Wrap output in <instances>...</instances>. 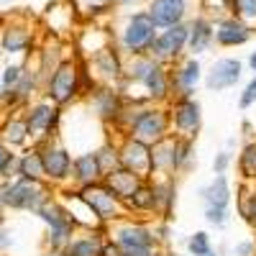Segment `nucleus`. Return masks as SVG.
I'll list each match as a JSON object with an SVG mask.
<instances>
[{"mask_svg":"<svg viewBox=\"0 0 256 256\" xmlns=\"http://www.w3.org/2000/svg\"><path fill=\"white\" fill-rule=\"evenodd\" d=\"M123 44L131 52H144L154 44V20L148 13H136L128 20V28L123 34Z\"/></svg>","mask_w":256,"mask_h":256,"instance_id":"nucleus-1","label":"nucleus"},{"mask_svg":"<svg viewBox=\"0 0 256 256\" xmlns=\"http://www.w3.org/2000/svg\"><path fill=\"white\" fill-rule=\"evenodd\" d=\"M208 220H212V223H223V220H226V208L210 205V208H208Z\"/></svg>","mask_w":256,"mask_h":256,"instance_id":"nucleus-31","label":"nucleus"},{"mask_svg":"<svg viewBox=\"0 0 256 256\" xmlns=\"http://www.w3.org/2000/svg\"><path fill=\"white\" fill-rule=\"evenodd\" d=\"M123 164L131 169V172H146V169H152V154H148V148L144 141H134L123 148Z\"/></svg>","mask_w":256,"mask_h":256,"instance_id":"nucleus-10","label":"nucleus"},{"mask_svg":"<svg viewBox=\"0 0 256 256\" xmlns=\"http://www.w3.org/2000/svg\"><path fill=\"white\" fill-rule=\"evenodd\" d=\"M205 256H212V254H210V251H208V254H205Z\"/></svg>","mask_w":256,"mask_h":256,"instance_id":"nucleus-40","label":"nucleus"},{"mask_svg":"<svg viewBox=\"0 0 256 256\" xmlns=\"http://www.w3.org/2000/svg\"><path fill=\"white\" fill-rule=\"evenodd\" d=\"M82 200L98 212V218H113L118 212V195L108 187H88L82 192Z\"/></svg>","mask_w":256,"mask_h":256,"instance_id":"nucleus-2","label":"nucleus"},{"mask_svg":"<svg viewBox=\"0 0 256 256\" xmlns=\"http://www.w3.org/2000/svg\"><path fill=\"white\" fill-rule=\"evenodd\" d=\"M190 248H192V254H195V256H205L210 251V244H208L205 233H195V238L190 241Z\"/></svg>","mask_w":256,"mask_h":256,"instance_id":"nucleus-28","label":"nucleus"},{"mask_svg":"<svg viewBox=\"0 0 256 256\" xmlns=\"http://www.w3.org/2000/svg\"><path fill=\"white\" fill-rule=\"evenodd\" d=\"M3 200L13 208H36L41 200H44V190L31 184V182H20V184H16L6 192Z\"/></svg>","mask_w":256,"mask_h":256,"instance_id":"nucleus-8","label":"nucleus"},{"mask_svg":"<svg viewBox=\"0 0 256 256\" xmlns=\"http://www.w3.org/2000/svg\"><path fill=\"white\" fill-rule=\"evenodd\" d=\"M187 38H190V44H192V52H202L210 44V38H212L210 24H208V20H202V18H198L195 24H192V34Z\"/></svg>","mask_w":256,"mask_h":256,"instance_id":"nucleus-17","label":"nucleus"},{"mask_svg":"<svg viewBox=\"0 0 256 256\" xmlns=\"http://www.w3.org/2000/svg\"><path fill=\"white\" fill-rule=\"evenodd\" d=\"M244 216L248 220H256V195H251L246 202H244Z\"/></svg>","mask_w":256,"mask_h":256,"instance_id":"nucleus-33","label":"nucleus"},{"mask_svg":"<svg viewBox=\"0 0 256 256\" xmlns=\"http://www.w3.org/2000/svg\"><path fill=\"white\" fill-rule=\"evenodd\" d=\"M41 164H44V174L49 177H67L70 172V154L62 152V148H49V152L41 154Z\"/></svg>","mask_w":256,"mask_h":256,"instance_id":"nucleus-12","label":"nucleus"},{"mask_svg":"<svg viewBox=\"0 0 256 256\" xmlns=\"http://www.w3.org/2000/svg\"><path fill=\"white\" fill-rule=\"evenodd\" d=\"M251 67H254V72H256V54L251 56Z\"/></svg>","mask_w":256,"mask_h":256,"instance_id":"nucleus-38","label":"nucleus"},{"mask_svg":"<svg viewBox=\"0 0 256 256\" xmlns=\"http://www.w3.org/2000/svg\"><path fill=\"white\" fill-rule=\"evenodd\" d=\"M90 3H108V0H90Z\"/></svg>","mask_w":256,"mask_h":256,"instance_id":"nucleus-39","label":"nucleus"},{"mask_svg":"<svg viewBox=\"0 0 256 256\" xmlns=\"http://www.w3.org/2000/svg\"><path fill=\"white\" fill-rule=\"evenodd\" d=\"M216 36H218V41L223 46H236V44H244V41L248 38V28L241 24V20L230 18V20H223V24L218 26Z\"/></svg>","mask_w":256,"mask_h":256,"instance_id":"nucleus-13","label":"nucleus"},{"mask_svg":"<svg viewBox=\"0 0 256 256\" xmlns=\"http://www.w3.org/2000/svg\"><path fill=\"white\" fill-rule=\"evenodd\" d=\"M77 90V70L74 64H62V67L54 72L52 84H49V95L56 102H67Z\"/></svg>","mask_w":256,"mask_h":256,"instance_id":"nucleus-4","label":"nucleus"},{"mask_svg":"<svg viewBox=\"0 0 256 256\" xmlns=\"http://www.w3.org/2000/svg\"><path fill=\"white\" fill-rule=\"evenodd\" d=\"M70 256H100V244L95 238H84V241H74L67 251Z\"/></svg>","mask_w":256,"mask_h":256,"instance_id":"nucleus-21","label":"nucleus"},{"mask_svg":"<svg viewBox=\"0 0 256 256\" xmlns=\"http://www.w3.org/2000/svg\"><path fill=\"white\" fill-rule=\"evenodd\" d=\"M184 0H154L148 16H152L154 26H174L184 16Z\"/></svg>","mask_w":256,"mask_h":256,"instance_id":"nucleus-7","label":"nucleus"},{"mask_svg":"<svg viewBox=\"0 0 256 256\" xmlns=\"http://www.w3.org/2000/svg\"><path fill=\"white\" fill-rule=\"evenodd\" d=\"M123 3H128V0H123Z\"/></svg>","mask_w":256,"mask_h":256,"instance_id":"nucleus-41","label":"nucleus"},{"mask_svg":"<svg viewBox=\"0 0 256 256\" xmlns=\"http://www.w3.org/2000/svg\"><path fill=\"white\" fill-rule=\"evenodd\" d=\"M54 110H49L46 105H41V108H36L28 118V134H36V131H46V128H52V123L56 120V116H52Z\"/></svg>","mask_w":256,"mask_h":256,"instance_id":"nucleus-18","label":"nucleus"},{"mask_svg":"<svg viewBox=\"0 0 256 256\" xmlns=\"http://www.w3.org/2000/svg\"><path fill=\"white\" fill-rule=\"evenodd\" d=\"M74 169H77V180H82L84 184H92L102 174V166H100V156L98 154H88V156L77 159Z\"/></svg>","mask_w":256,"mask_h":256,"instance_id":"nucleus-16","label":"nucleus"},{"mask_svg":"<svg viewBox=\"0 0 256 256\" xmlns=\"http://www.w3.org/2000/svg\"><path fill=\"white\" fill-rule=\"evenodd\" d=\"M238 74H241V64H238L236 59H220L216 67H212L208 84H210L212 90H223V88H230V84H236Z\"/></svg>","mask_w":256,"mask_h":256,"instance_id":"nucleus-9","label":"nucleus"},{"mask_svg":"<svg viewBox=\"0 0 256 256\" xmlns=\"http://www.w3.org/2000/svg\"><path fill=\"white\" fill-rule=\"evenodd\" d=\"M41 218H44L46 223H52V230H54V244L64 241L70 236V230H72V223L70 218L64 216V212L59 208H44L41 210Z\"/></svg>","mask_w":256,"mask_h":256,"instance_id":"nucleus-14","label":"nucleus"},{"mask_svg":"<svg viewBox=\"0 0 256 256\" xmlns=\"http://www.w3.org/2000/svg\"><path fill=\"white\" fill-rule=\"evenodd\" d=\"M8 162H10V154H6V148L0 146V172H6V166H8Z\"/></svg>","mask_w":256,"mask_h":256,"instance_id":"nucleus-35","label":"nucleus"},{"mask_svg":"<svg viewBox=\"0 0 256 256\" xmlns=\"http://www.w3.org/2000/svg\"><path fill=\"white\" fill-rule=\"evenodd\" d=\"M131 202L136 208H152L156 202V195H154V190H148V187H136L134 195H131Z\"/></svg>","mask_w":256,"mask_h":256,"instance_id":"nucleus-25","label":"nucleus"},{"mask_svg":"<svg viewBox=\"0 0 256 256\" xmlns=\"http://www.w3.org/2000/svg\"><path fill=\"white\" fill-rule=\"evenodd\" d=\"M24 131H26L24 123H10V126H8V138H10L13 144H20V141H24Z\"/></svg>","mask_w":256,"mask_h":256,"instance_id":"nucleus-30","label":"nucleus"},{"mask_svg":"<svg viewBox=\"0 0 256 256\" xmlns=\"http://www.w3.org/2000/svg\"><path fill=\"white\" fill-rule=\"evenodd\" d=\"M166 131V116L159 110H144L136 123H134V134L138 141H156Z\"/></svg>","mask_w":256,"mask_h":256,"instance_id":"nucleus-3","label":"nucleus"},{"mask_svg":"<svg viewBox=\"0 0 256 256\" xmlns=\"http://www.w3.org/2000/svg\"><path fill=\"white\" fill-rule=\"evenodd\" d=\"M187 36H190V31L182 24H174V26H166V31L159 38H154L152 46L159 56H177L182 52V46L187 44Z\"/></svg>","mask_w":256,"mask_h":256,"instance_id":"nucleus-5","label":"nucleus"},{"mask_svg":"<svg viewBox=\"0 0 256 256\" xmlns=\"http://www.w3.org/2000/svg\"><path fill=\"white\" fill-rule=\"evenodd\" d=\"M26 44H28V36H26L24 31H8V34H6V49L20 52Z\"/></svg>","mask_w":256,"mask_h":256,"instance_id":"nucleus-26","label":"nucleus"},{"mask_svg":"<svg viewBox=\"0 0 256 256\" xmlns=\"http://www.w3.org/2000/svg\"><path fill=\"white\" fill-rule=\"evenodd\" d=\"M118 246L126 256H148L152 251V236L144 228H123L118 230Z\"/></svg>","mask_w":256,"mask_h":256,"instance_id":"nucleus-6","label":"nucleus"},{"mask_svg":"<svg viewBox=\"0 0 256 256\" xmlns=\"http://www.w3.org/2000/svg\"><path fill=\"white\" fill-rule=\"evenodd\" d=\"M174 123L184 134L198 131V126H200V105L195 100H182L177 105V110H174Z\"/></svg>","mask_w":256,"mask_h":256,"instance_id":"nucleus-11","label":"nucleus"},{"mask_svg":"<svg viewBox=\"0 0 256 256\" xmlns=\"http://www.w3.org/2000/svg\"><path fill=\"white\" fill-rule=\"evenodd\" d=\"M98 64H100V70H102V74H113L116 77V72H118V62H116V56H113V52H102L100 56H98Z\"/></svg>","mask_w":256,"mask_h":256,"instance_id":"nucleus-27","label":"nucleus"},{"mask_svg":"<svg viewBox=\"0 0 256 256\" xmlns=\"http://www.w3.org/2000/svg\"><path fill=\"white\" fill-rule=\"evenodd\" d=\"M208 200L216 208H226V202H228V182H226V177H218L216 182H212V187L208 190Z\"/></svg>","mask_w":256,"mask_h":256,"instance_id":"nucleus-20","label":"nucleus"},{"mask_svg":"<svg viewBox=\"0 0 256 256\" xmlns=\"http://www.w3.org/2000/svg\"><path fill=\"white\" fill-rule=\"evenodd\" d=\"M200 80V64L198 62H190V64H184V70L180 72V77H177V82L182 84V90L187 92V90H192V84H195Z\"/></svg>","mask_w":256,"mask_h":256,"instance_id":"nucleus-22","label":"nucleus"},{"mask_svg":"<svg viewBox=\"0 0 256 256\" xmlns=\"http://www.w3.org/2000/svg\"><path fill=\"white\" fill-rule=\"evenodd\" d=\"M100 256H120V251L116 246H105V248H100Z\"/></svg>","mask_w":256,"mask_h":256,"instance_id":"nucleus-36","label":"nucleus"},{"mask_svg":"<svg viewBox=\"0 0 256 256\" xmlns=\"http://www.w3.org/2000/svg\"><path fill=\"white\" fill-rule=\"evenodd\" d=\"M98 110H100L102 118L116 116V113H118V100H116V95H113V92H100V95H98Z\"/></svg>","mask_w":256,"mask_h":256,"instance_id":"nucleus-24","label":"nucleus"},{"mask_svg":"<svg viewBox=\"0 0 256 256\" xmlns=\"http://www.w3.org/2000/svg\"><path fill=\"white\" fill-rule=\"evenodd\" d=\"M233 3H236V10L241 16L256 18V0H233Z\"/></svg>","mask_w":256,"mask_h":256,"instance_id":"nucleus-29","label":"nucleus"},{"mask_svg":"<svg viewBox=\"0 0 256 256\" xmlns=\"http://www.w3.org/2000/svg\"><path fill=\"white\" fill-rule=\"evenodd\" d=\"M144 82H146V88L152 90V95H164L166 92V80H164V72L156 67V64L152 62V67H148L146 72H144V77H141Z\"/></svg>","mask_w":256,"mask_h":256,"instance_id":"nucleus-19","label":"nucleus"},{"mask_svg":"<svg viewBox=\"0 0 256 256\" xmlns=\"http://www.w3.org/2000/svg\"><path fill=\"white\" fill-rule=\"evenodd\" d=\"M18 72H20L18 67H10V70L6 72V77H3V82H6V84H13V82L18 80Z\"/></svg>","mask_w":256,"mask_h":256,"instance_id":"nucleus-34","label":"nucleus"},{"mask_svg":"<svg viewBox=\"0 0 256 256\" xmlns=\"http://www.w3.org/2000/svg\"><path fill=\"white\" fill-rule=\"evenodd\" d=\"M138 174L136 172H131V169H120V172H113L110 174V190L116 192L118 198H131L134 195V190L138 187V180H136Z\"/></svg>","mask_w":256,"mask_h":256,"instance_id":"nucleus-15","label":"nucleus"},{"mask_svg":"<svg viewBox=\"0 0 256 256\" xmlns=\"http://www.w3.org/2000/svg\"><path fill=\"white\" fill-rule=\"evenodd\" d=\"M20 174L28 177V180H36V177L44 174V164H41V156H38V154L26 156L24 162H20Z\"/></svg>","mask_w":256,"mask_h":256,"instance_id":"nucleus-23","label":"nucleus"},{"mask_svg":"<svg viewBox=\"0 0 256 256\" xmlns=\"http://www.w3.org/2000/svg\"><path fill=\"white\" fill-rule=\"evenodd\" d=\"M254 100H256V80L246 88V92H244V98H241V105H244V108H248V105H251Z\"/></svg>","mask_w":256,"mask_h":256,"instance_id":"nucleus-32","label":"nucleus"},{"mask_svg":"<svg viewBox=\"0 0 256 256\" xmlns=\"http://www.w3.org/2000/svg\"><path fill=\"white\" fill-rule=\"evenodd\" d=\"M226 164H228V156H220V159H218V164H216V169H218V172H220V169H223Z\"/></svg>","mask_w":256,"mask_h":256,"instance_id":"nucleus-37","label":"nucleus"}]
</instances>
